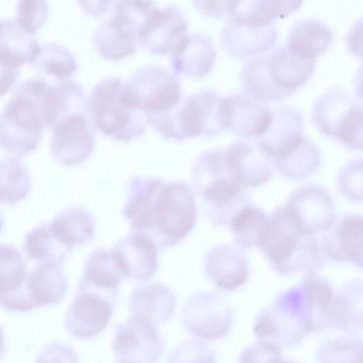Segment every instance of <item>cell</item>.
<instances>
[{
    "label": "cell",
    "mask_w": 363,
    "mask_h": 363,
    "mask_svg": "<svg viewBox=\"0 0 363 363\" xmlns=\"http://www.w3.org/2000/svg\"><path fill=\"white\" fill-rule=\"evenodd\" d=\"M267 218L261 209L250 205L242 208L233 216L230 226L240 249L257 247Z\"/></svg>",
    "instance_id": "41"
},
{
    "label": "cell",
    "mask_w": 363,
    "mask_h": 363,
    "mask_svg": "<svg viewBox=\"0 0 363 363\" xmlns=\"http://www.w3.org/2000/svg\"><path fill=\"white\" fill-rule=\"evenodd\" d=\"M311 118L323 135L350 150H363V101L347 89L325 90L313 104Z\"/></svg>",
    "instance_id": "4"
},
{
    "label": "cell",
    "mask_w": 363,
    "mask_h": 363,
    "mask_svg": "<svg viewBox=\"0 0 363 363\" xmlns=\"http://www.w3.org/2000/svg\"><path fill=\"white\" fill-rule=\"evenodd\" d=\"M317 363H363V340L354 333L328 338L318 347Z\"/></svg>",
    "instance_id": "40"
},
{
    "label": "cell",
    "mask_w": 363,
    "mask_h": 363,
    "mask_svg": "<svg viewBox=\"0 0 363 363\" xmlns=\"http://www.w3.org/2000/svg\"><path fill=\"white\" fill-rule=\"evenodd\" d=\"M306 138L303 117L296 107L279 105L272 108V120L267 131L257 139V146L272 163L297 149Z\"/></svg>",
    "instance_id": "14"
},
{
    "label": "cell",
    "mask_w": 363,
    "mask_h": 363,
    "mask_svg": "<svg viewBox=\"0 0 363 363\" xmlns=\"http://www.w3.org/2000/svg\"><path fill=\"white\" fill-rule=\"evenodd\" d=\"M216 50L212 39L206 33H186L170 53L173 74L200 79L212 69Z\"/></svg>",
    "instance_id": "20"
},
{
    "label": "cell",
    "mask_w": 363,
    "mask_h": 363,
    "mask_svg": "<svg viewBox=\"0 0 363 363\" xmlns=\"http://www.w3.org/2000/svg\"><path fill=\"white\" fill-rule=\"evenodd\" d=\"M355 96L363 101V64L357 69L354 77Z\"/></svg>",
    "instance_id": "50"
},
{
    "label": "cell",
    "mask_w": 363,
    "mask_h": 363,
    "mask_svg": "<svg viewBox=\"0 0 363 363\" xmlns=\"http://www.w3.org/2000/svg\"><path fill=\"white\" fill-rule=\"evenodd\" d=\"M125 277L112 249H95L87 256L81 280L105 290L117 291Z\"/></svg>",
    "instance_id": "34"
},
{
    "label": "cell",
    "mask_w": 363,
    "mask_h": 363,
    "mask_svg": "<svg viewBox=\"0 0 363 363\" xmlns=\"http://www.w3.org/2000/svg\"><path fill=\"white\" fill-rule=\"evenodd\" d=\"M0 36V68L21 71L25 62L31 64L40 44L33 35L23 30L15 19L2 18Z\"/></svg>",
    "instance_id": "26"
},
{
    "label": "cell",
    "mask_w": 363,
    "mask_h": 363,
    "mask_svg": "<svg viewBox=\"0 0 363 363\" xmlns=\"http://www.w3.org/2000/svg\"><path fill=\"white\" fill-rule=\"evenodd\" d=\"M333 33L323 21L316 18H303L296 21L288 34L286 45L301 55L315 59L333 43Z\"/></svg>",
    "instance_id": "30"
},
{
    "label": "cell",
    "mask_w": 363,
    "mask_h": 363,
    "mask_svg": "<svg viewBox=\"0 0 363 363\" xmlns=\"http://www.w3.org/2000/svg\"><path fill=\"white\" fill-rule=\"evenodd\" d=\"M310 316L313 333L331 328L335 291L330 282L316 273L306 274L299 284Z\"/></svg>",
    "instance_id": "28"
},
{
    "label": "cell",
    "mask_w": 363,
    "mask_h": 363,
    "mask_svg": "<svg viewBox=\"0 0 363 363\" xmlns=\"http://www.w3.org/2000/svg\"><path fill=\"white\" fill-rule=\"evenodd\" d=\"M35 363H79V357L75 350L69 344L54 341L41 349Z\"/></svg>",
    "instance_id": "46"
},
{
    "label": "cell",
    "mask_w": 363,
    "mask_h": 363,
    "mask_svg": "<svg viewBox=\"0 0 363 363\" xmlns=\"http://www.w3.org/2000/svg\"><path fill=\"white\" fill-rule=\"evenodd\" d=\"M45 128L38 98L29 87L20 83L1 113V147L13 156H24L37 148Z\"/></svg>",
    "instance_id": "5"
},
{
    "label": "cell",
    "mask_w": 363,
    "mask_h": 363,
    "mask_svg": "<svg viewBox=\"0 0 363 363\" xmlns=\"http://www.w3.org/2000/svg\"><path fill=\"white\" fill-rule=\"evenodd\" d=\"M346 45L354 56L363 60V16L350 28L346 35Z\"/></svg>",
    "instance_id": "47"
},
{
    "label": "cell",
    "mask_w": 363,
    "mask_h": 363,
    "mask_svg": "<svg viewBox=\"0 0 363 363\" xmlns=\"http://www.w3.org/2000/svg\"><path fill=\"white\" fill-rule=\"evenodd\" d=\"M269 77L285 97L293 95L311 77L315 60L301 55L286 45L265 54Z\"/></svg>",
    "instance_id": "19"
},
{
    "label": "cell",
    "mask_w": 363,
    "mask_h": 363,
    "mask_svg": "<svg viewBox=\"0 0 363 363\" xmlns=\"http://www.w3.org/2000/svg\"><path fill=\"white\" fill-rule=\"evenodd\" d=\"M23 250L28 259L38 264L60 266L71 254L72 247L57 235L50 223H46L27 233Z\"/></svg>",
    "instance_id": "32"
},
{
    "label": "cell",
    "mask_w": 363,
    "mask_h": 363,
    "mask_svg": "<svg viewBox=\"0 0 363 363\" xmlns=\"http://www.w3.org/2000/svg\"><path fill=\"white\" fill-rule=\"evenodd\" d=\"M93 45L106 60H116L135 52L138 43L113 18L101 23L94 30Z\"/></svg>",
    "instance_id": "35"
},
{
    "label": "cell",
    "mask_w": 363,
    "mask_h": 363,
    "mask_svg": "<svg viewBox=\"0 0 363 363\" xmlns=\"http://www.w3.org/2000/svg\"><path fill=\"white\" fill-rule=\"evenodd\" d=\"M224 157L231 176L245 188L264 184L273 174L271 162L250 141L232 143L224 150Z\"/></svg>",
    "instance_id": "21"
},
{
    "label": "cell",
    "mask_w": 363,
    "mask_h": 363,
    "mask_svg": "<svg viewBox=\"0 0 363 363\" xmlns=\"http://www.w3.org/2000/svg\"><path fill=\"white\" fill-rule=\"evenodd\" d=\"M0 201L13 206L23 200L31 188V176L16 156L3 157L0 162Z\"/></svg>",
    "instance_id": "37"
},
{
    "label": "cell",
    "mask_w": 363,
    "mask_h": 363,
    "mask_svg": "<svg viewBox=\"0 0 363 363\" xmlns=\"http://www.w3.org/2000/svg\"><path fill=\"white\" fill-rule=\"evenodd\" d=\"M196 218L194 194L189 186L182 182L164 183L157 196L146 236L158 249L171 247L189 235Z\"/></svg>",
    "instance_id": "6"
},
{
    "label": "cell",
    "mask_w": 363,
    "mask_h": 363,
    "mask_svg": "<svg viewBox=\"0 0 363 363\" xmlns=\"http://www.w3.org/2000/svg\"><path fill=\"white\" fill-rule=\"evenodd\" d=\"M238 363H299L284 357L281 351L265 342H257L246 347L240 353Z\"/></svg>",
    "instance_id": "45"
},
{
    "label": "cell",
    "mask_w": 363,
    "mask_h": 363,
    "mask_svg": "<svg viewBox=\"0 0 363 363\" xmlns=\"http://www.w3.org/2000/svg\"><path fill=\"white\" fill-rule=\"evenodd\" d=\"M331 328L347 333L363 330V281L353 279L335 291Z\"/></svg>",
    "instance_id": "29"
},
{
    "label": "cell",
    "mask_w": 363,
    "mask_h": 363,
    "mask_svg": "<svg viewBox=\"0 0 363 363\" xmlns=\"http://www.w3.org/2000/svg\"><path fill=\"white\" fill-rule=\"evenodd\" d=\"M57 235L67 245H82L94 236V221L82 208H67L50 223Z\"/></svg>",
    "instance_id": "36"
},
{
    "label": "cell",
    "mask_w": 363,
    "mask_h": 363,
    "mask_svg": "<svg viewBox=\"0 0 363 363\" xmlns=\"http://www.w3.org/2000/svg\"><path fill=\"white\" fill-rule=\"evenodd\" d=\"M177 113L184 140L209 138L227 130L225 96L213 91H199L182 100Z\"/></svg>",
    "instance_id": "10"
},
{
    "label": "cell",
    "mask_w": 363,
    "mask_h": 363,
    "mask_svg": "<svg viewBox=\"0 0 363 363\" xmlns=\"http://www.w3.org/2000/svg\"><path fill=\"white\" fill-rule=\"evenodd\" d=\"M30 65L40 74L57 82L69 79L78 68L74 55L55 42L41 43L39 53Z\"/></svg>",
    "instance_id": "38"
},
{
    "label": "cell",
    "mask_w": 363,
    "mask_h": 363,
    "mask_svg": "<svg viewBox=\"0 0 363 363\" xmlns=\"http://www.w3.org/2000/svg\"><path fill=\"white\" fill-rule=\"evenodd\" d=\"M175 305L174 291L161 283L138 286L133 289L128 299L130 316L144 320L155 326L170 319Z\"/></svg>",
    "instance_id": "23"
},
{
    "label": "cell",
    "mask_w": 363,
    "mask_h": 363,
    "mask_svg": "<svg viewBox=\"0 0 363 363\" xmlns=\"http://www.w3.org/2000/svg\"><path fill=\"white\" fill-rule=\"evenodd\" d=\"M117 301V291L93 286L79 279L76 294L64 316V327L72 337L90 340L108 325Z\"/></svg>",
    "instance_id": "7"
},
{
    "label": "cell",
    "mask_w": 363,
    "mask_h": 363,
    "mask_svg": "<svg viewBox=\"0 0 363 363\" xmlns=\"http://www.w3.org/2000/svg\"><path fill=\"white\" fill-rule=\"evenodd\" d=\"M86 113L68 115L52 128L50 144L52 158L64 166L86 161L93 152L95 137Z\"/></svg>",
    "instance_id": "12"
},
{
    "label": "cell",
    "mask_w": 363,
    "mask_h": 363,
    "mask_svg": "<svg viewBox=\"0 0 363 363\" xmlns=\"http://www.w3.org/2000/svg\"><path fill=\"white\" fill-rule=\"evenodd\" d=\"M320 245L330 261L363 269V215L347 213L335 218L324 231Z\"/></svg>",
    "instance_id": "15"
},
{
    "label": "cell",
    "mask_w": 363,
    "mask_h": 363,
    "mask_svg": "<svg viewBox=\"0 0 363 363\" xmlns=\"http://www.w3.org/2000/svg\"><path fill=\"white\" fill-rule=\"evenodd\" d=\"M28 272L21 252L14 247L0 246V304L7 311L18 305Z\"/></svg>",
    "instance_id": "27"
},
{
    "label": "cell",
    "mask_w": 363,
    "mask_h": 363,
    "mask_svg": "<svg viewBox=\"0 0 363 363\" xmlns=\"http://www.w3.org/2000/svg\"><path fill=\"white\" fill-rule=\"evenodd\" d=\"M116 363H134L128 361L117 360Z\"/></svg>",
    "instance_id": "51"
},
{
    "label": "cell",
    "mask_w": 363,
    "mask_h": 363,
    "mask_svg": "<svg viewBox=\"0 0 363 363\" xmlns=\"http://www.w3.org/2000/svg\"><path fill=\"white\" fill-rule=\"evenodd\" d=\"M48 4L46 1L21 0L17 2L16 21L26 33L33 35L48 18Z\"/></svg>",
    "instance_id": "44"
},
{
    "label": "cell",
    "mask_w": 363,
    "mask_h": 363,
    "mask_svg": "<svg viewBox=\"0 0 363 363\" xmlns=\"http://www.w3.org/2000/svg\"><path fill=\"white\" fill-rule=\"evenodd\" d=\"M26 286L35 308L59 303L67 289L60 266L52 264H38L28 272Z\"/></svg>",
    "instance_id": "31"
},
{
    "label": "cell",
    "mask_w": 363,
    "mask_h": 363,
    "mask_svg": "<svg viewBox=\"0 0 363 363\" xmlns=\"http://www.w3.org/2000/svg\"><path fill=\"white\" fill-rule=\"evenodd\" d=\"M337 187L341 195L354 203H363V158L352 159L339 169Z\"/></svg>",
    "instance_id": "42"
},
{
    "label": "cell",
    "mask_w": 363,
    "mask_h": 363,
    "mask_svg": "<svg viewBox=\"0 0 363 363\" xmlns=\"http://www.w3.org/2000/svg\"><path fill=\"white\" fill-rule=\"evenodd\" d=\"M257 247L284 275L317 273L324 262L315 236L303 233L284 206L267 218Z\"/></svg>",
    "instance_id": "1"
},
{
    "label": "cell",
    "mask_w": 363,
    "mask_h": 363,
    "mask_svg": "<svg viewBox=\"0 0 363 363\" xmlns=\"http://www.w3.org/2000/svg\"><path fill=\"white\" fill-rule=\"evenodd\" d=\"M164 347L157 326L131 316L117 326L111 343L117 360L134 363H157Z\"/></svg>",
    "instance_id": "11"
},
{
    "label": "cell",
    "mask_w": 363,
    "mask_h": 363,
    "mask_svg": "<svg viewBox=\"0 0 363 363\" xmlns=\"http://www.w3.org/2000/svg\"><path fill=\"white\" fill-rule=\"evenodd\" d=\"M233 320L231 307L215 292L200 291L192 294L181 311V322L185 330L201 340L225 337L231 328Z\"/></svg>",
    "instance_id": "9"
},
{
    "label": "cell",
    "mask_w": 363,
    "mask_h": 363,
    "mask_svg": "<svg viewBox=\"0 0 363 363\" xmlns=\"http://www.w3.org/2000/svg\"><path fill=\"white\" fill-rule=\"evenodd\" d=\"M204 267L210 280L219 289L232 291L242 286L249 277V267L239 249L221 245L210 250Z\"/></svg>",
    "instance_id": "24"
},
{
    "label": "cell",
    "mask_w": 363,
    "mask_h": 363,
    "mask_svg": "<svg viewBox=\"0 0 363 363\" xmlns=\"http://www.w3.org/2000/svg\"><path fill=\"white\" fill-rule=\"evenodd\" d=\"M113 1H101L100 5H92L91 1H78L84 12L93 16L103 14L109 9Z\"/></svg>",
    "instance_id": "49"
},
{
    "label": "cell",
    "mask_w": 363,
    "mask_h": 363,
    "mask_svg": "<svg viewBox=\"0 0 363 363\" xmlns=\"http://www.w3.org/2000/svg\"><path fill=\"white\" fill-rule=\"evenodd\" d=\"M125 84L131 102L145 115L166 111L182 100L177 77L159 65L139 67Z\"/></svg>",
    "instance_id": "8"
},
{
    "label": "cell",
    "mask_w": 363,
    "mask_h": 363,
    "mask_svg": "<svg viewBox=\"0 0 363 363\" xmlns=\"http://www.w3.org/2000/svg\"><path fill=\"white\" fill-rule=\"evenodd\" d=\"M301 4L300 1H230L228 15L240 23L267 26L276 18L286 17Z\"/></svg>",
    "instance_id": "33"
},
{
    "label": "cell",
    "mask_w": 363,
    "mask_h": 363,
    "mask_svg": "<svg viewBox=\"0 0 363 363\" xmlns=\"http://www.w3.org/2000/svg\"><path fill=\"white\" fill-rule=\"evenodd\" d=\"M87 113L95 129L116 141L138 139L147 128L144 113L133 104L125 82L119 77H105L94 86Z\"/></svg>",
    "instance_id": "2"
},
{
    "label": "cell",
    "mask_w": 363,
    "mask_h": 363,
    "mask_svg": "<svg viewBox=\"0 0 363 363\" xmlns=\"http://www.w3.org/2000/svg\"><path fill=\"white\" fill-rule=\"evenodd\" d=\"M284 206L301 230L308 235L325 231L335 218L331 195L318 184H308L296 189Z\"/></svg>",
    "instance_id": "13"
},
{
    "label": "cell",
    "mask_w": 363,
    "mask_h": 363,
    "mask_svg": "<svg viewBox=\"0 0 363 363\" xmlns=\"http://www.w3.org/2000/svg\"><path fill=\"white\" fill-rule=\"evenodd\" d=\"M253 333L257 340L281 351L296 345L308 334L313 333L299 285L280 294L259 313Z\"/></svg>",
    "instance_id": "3"
},
{
    "label": "cell",
    "mask_w": 363,
    "mask_h": 363,
    "mask_svg": "<svg viewBox=\"0 0 363 363\" xmlns=\"http://www.w3.org/2000/svg\"><path fill=\"white\" fill-rule=\"evenodd\" d=\"M192 3L206 16L218 18L228 15L230 1H194Z\"/></svg>",
    "instance_id": "48"
},
{
    "label": "cell",
    "mask_w": 363,
    "mask_h": 363,
    "mask_svg": "<svg viewBox=\"0 0 363 363\" xmlns=\"http://www.w3.org/2000/svg\"><path fill=\"white\" fill-rule=\"evenodd\" d=\"M278 38L275 23L254 26L230 18L220 35L223 50L237 59H252L269 52Z\"/></svg>",
    "instance_id": "17"
},
{
    "label": "cell",
    "mask_w": 363,
    "mask_h": 363,
    "mask_svg": "<svg viewBox=\"0 0 363 363\" xmlns=\"http://www.w3.org/2000/svg\"><path fill=\"white\" fill-rule=\"evenodd\" d=\"M186 33V21L177 6L156 4L138 35V45L153 55L170 54Z\"/></svg>",
    "instance_id": "16"
},
{
    "label": "cell",
    "mask_w": 363,
    "mask_h": 363,
    "mask_svg": "<svg viewBox=\"0 0 363 363\" xmlns=\"http://www.w3.org/2000/svg\"><path fill=\"white\" fill-rule=\"evenodd\" d=\"M227 130L248 139H257L268 129L272 109L267 102L246 93L225 96Z\"/></svg>",
    "instance_id": "18"
},
{
    "label": "cell",
    "mask_w": 363,
    "mask_h": 363,
    "mask_svg": "<svg viewBox=\"0 0 363 363\" xmlns=\"http://www.w3.org/2000/svg\"><path fill=\"white\" fill-rule=\"evenodd\" d=\"M157 247L147 236L132 232L112 248L125 277L146 281L157 269Z\"/></svg>",
    "instance_id": "22"
},
{
    "label": "cell",
    "mask_w": 363,
    "mask_h": 363,
    "mask_svg": "<svg viewBox=\"0 0 363 363\" xmlns=\"http://www.w3.org/2000/svg\"><path fill=\"white\" fill-rule=\"evenodd\" d=\"M164 183L158 178L140 176L130 181L122 214L133 232L145 235L147 233L155 201Z\"/></svg>",
    "instance_id": "25"
},
{
    "label": "cell",
    "mask_w": 363,
    "mask_h": 363,
    "mask_svg": "<svg viewBox=\"0 0 363 363\" xmlns=\"http://www.w3.org/2000/svg\"><path fill=\"white\" fill-rule=\"evenodd\" d=\"M320 161L319 147L306 136L297 149L272 164L284 177L297 181L311 176L319 167Z\"/></svg>",
    "instance_id": "39"
},
{
    "label": "cell",
    "mask_w": 363,
    "mask_h": 363,
    "mask_svg": "<svg viewBox=\"0 0 363 363\" xmlns=\"http://www.w3.org/2000/svg\"><path fill=\"white\" fill-rule=\"evenodd\" d=\"M167 363H216L215 352L201 340L180 343L169 354Z\"/></svg>",
    "instance_id": "43"
}]
</instances>
